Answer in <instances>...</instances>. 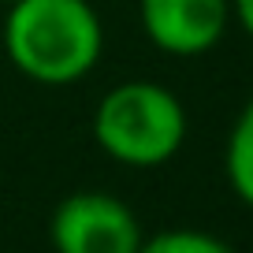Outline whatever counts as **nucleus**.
Wrapping results in <instances>:
<instances>
[{
	"mask_svg": "<svg viewBox=\"0 0 253 253\" xmlns=\"http://www.w3.org/2000/svg\"><path fill=\"white\" fill-rule=\"evenodd\" d=\"M223 168H227V182L235 190V198L246 209H253V97L246 101V108L238 112L235 126L227 134Z\"/></svg>",
	"mask_w": 253,
	"mask_h": 253,
	"instance_id": "obj_5",
	"label": "nucleus"
},
{
	"mask_svg": "<svg viewBox=\"0 0 253 253\" xmlns=\"http://www.w3.org/2000/svg\"><path fill=\"white\" fill-rule=\"evenodd\" d=\"M93 142L126 168L168 164L186 142V108L168 86L119 82L93 112Z\"/></svg>",
	"mask_w": 253,
	"mask_h": 253,
	"instance_id": "obj_2",
	"label": "nucleus"
},
{
	"mask_svg": "<svg viewBox=\"0 0 253 253\" xmlns=\"http://www.w3.org/2000/svg\"><path fill=\"white\" fill-rule=\"evenodd\" d=\"M0 4H4V8H8V4H15V0H0Z\"/></svg>",
	"mask_w": 253,
	"mask_h": 253,
	"instance_id": "obj_8",
	"label": "nucleus"
},
{
	"mask_svg": "<svg viewBox=\"0 0 253 253\" xmlns=\"http://www.w3.org/2000/svg\"><path fill=\"white\" fill-rule=\"evenodd\" d=\"M231 19L253 38V0H231Z\"/></svg>",
	"mask_w": 253,
	"mask_h": 253,
	"instance_id": "obj_7",
	"label": "nucleus"
},
{
	"mask_svg": "<svg viewBox=\"0 0 253 253\" xmlns=\"http://www.w3.org/2000/svg\"><path fill=\"white\" fill-rule=\"evenodd\" d=\"M138 253H235L223 238L209 235V231H194V227H171L160 231L153 238H142Z\"/></svg>",
	"mask_w": 253,
	"mask_h": 253,
	"instance_id": "obj_6",
	"label": "nucleus"
},
{
	"mask_svg": "<svg viewBox=\"0 0 253 253\" xmlns=\"http://www.w3.org/2000/svg\"><path fill=\"white\" fill-rule=\"evenodd\" d=\"M104 26L89 0H15L4 19V52L38 86H71L97 67Z\"/></svg>",
	"mask_w": 253,
	"mask_h": 253,
	"instance_id": "obj_1",
	"label": "nucleus"
},
{
	"mask_svg": "<svg viewBox=\"0 0 253 253\" xmlns=\"http://www.w3.org/2000/svg\"><path fill=\"white\" fill-rule=\"evenodd\" d=\"M56 253H138L145 231L134 209L104 190H79L56 205L48 220Z\"/></svg>",
	"mask_w": 253,
	"mask_h": 253,
	"instance_id": "obj_3",
	"label": "nucleus"
},
{
	"mask_svg": "<svg viewBox=\"0 0 253 253\" xmlns=\"http://www.w3.org/2000/svg\"><path fill=\"white\" fill-rule=\"evenodd\" d=\"M142 30L168 56H201L220 45L231 0H138Z\"/></svg>",
	"mask_w": 253,
	"mask_h": 253,
	"instance_id": "obj_4",
	"label": "nucleus"
}]
</instances>
